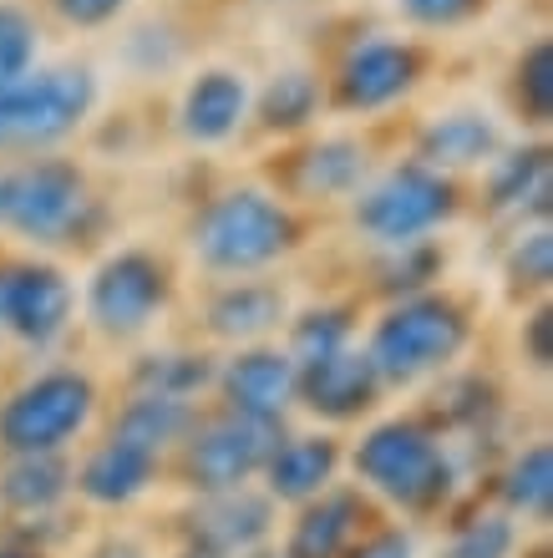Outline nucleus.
<instances>
[{"label":"nucleus","instance_id":"c756f323","mask_svg":"<svg viewBox=\"0 0 553 558\" xmlns=\"http://www.w3.org/2000/svg\"><path fill=\"white\" fill-rule=\"evenodd\" d=\"M513 554V523L508 518H478L452 538L447 558H508Z\"/></svg>","mask_w":553,"mask_h":558},{"label":"nucleus","instance_id":"4c0bfd02","mask_svg":"<svg viewBox=\"0 0 553 558\" xmlns=\"http://www.w3.org/2000/svg\"><path fill=\"white\" fill-rule=\"evenodd\" d=\"M249 558H279V554H249Z\"/></svg>","mask_w":553,"mask_h":558},{"label":"nucleus","instance_id":"2f4dec72","mask_svg":"<svg viewBox=\"0 0 553 558\" xmlns=\"http://www.w3.org/2000/svg\"><path fill=\"white\" fill-rule=\"evenodd\" d=\"M513 275H518V284H549V275H553L549 234H533V239L518 244V254H513Z\"/></svg>","mask_w":553,"mask_h":558},{"label":"nucleus","instance_id":"aec40b11","mask_svg":"<svg viewBox=\"0 0 553 558\" xmlns=\"http://www.w3.org/2000/svg\"><path fill=\"white\" fill-rule=\"evenodd\" d=\"M279 315H285V300H279V290H269V284H233V290H224L219 300H214V310H208L214 330L229 340L264 336V330L279 325Z\"/></svg>","mask_w":553,"mask_h":558},{"label":"nucleus","instance_id":"c85d7f7f","mask_svg":"<svg viewBox=\"0 0 553 558\" xmlns=\"http://www.w3.org/2000/svg\"><path fill=\"white\" fill-rule=\"evenodd\" d=\"M36 57V31L15 5H0V87H11L15 76L31 72Z\"/></svg>","mask_w":553,"mask_h":558},{"label":"nucleus","instance_id":"1a4fd4ad","mask_svg":"<svg viewBox=\"0 0 553 558\" xmlns=\"http://www.w3.org/2000/svg\"><path fill=\"white\" fill-rule=\"evenodd\" d=\"M168 300V279L153 254H117L97 269L92 279V320L103 325L107 336H137Z\"/></svg>","mask_w":553,"mask_h":558},{"label":"nucleus","instance_id":"b1692460","mask_svg":"<svg viewBox=\"0 0 553 558\" xmlns=\"http://www.w3.org/2000/svg\"><path fill=\"white\" fill-rule=\"evenodd\" d=\"M208 381V366L199 355H147L143 366H137V386H143V397H189L199 386Z\"/></svg>","mask_w":553,"mask_h":558},{"label":"nucleus","instance_id":"4468645a","mask_svg":"<svg viewBox=\"0 0 553 558\" xmlns=\"http://www.w3.org/2000/svg\"><path fill=\"white\" fill-rule=\"evenodd\" d=\"M269 498L249 493V487H229V493H214L208 508L199 513V533H204V548L214 554H229V548H254L269 533Z\"/></svg>","mask_w":553,"mask_h":558},{"label":"nucleus","instance_id":"9d476101","mask_svg":"<svg viewBox=\"0 0 553 558\" xmlns=\"http://www.w3.org/2000/svg\"><path fill=\"white\" fill-rule=\"evenodd\" d=\"M72 315V284L46 265H21V269H0V325L11 336L46 345L67 330Z\"/></svg>","mask_w":553,"mask_h":558},{"label":"nucleus","instance_id":"a878e982","mask_svg":"<svg viewBox=\"0 0 553 558\" xmlns=\"http://www.w3.org/2000/svg\"><path fill=\"white\" fill-rule=\"evenodd\" d=\"M356 178H361V147L356 143H321L305 158L300 183H305L310 193H346V189H356Z\"/></svg>","mask_w":553,"mask_h":558},{"label":"nucleus","instance_id":"f03ea898","mask_svg":"<svg viewBox=\"0 0 553 558\" xmlns=\"http://www.w3.org/2000/svg\"><path fill=\"white\" fill-rule=\"evenodd\" d=\"M467 345L462 310L447 300H407L376 325L371 340V366L386 381H417L426 371L447 366Z\"/></svg>","mask_w":553,"mask_h":558},{"label":"nucleus","instance_id":"ddd939ff","mask_svg":"<svg viewBox=\"0 0 553 558\" xmlns=\"http://www.w3.org/2000/svg\"><path fill=\"white\" fill-rule=\"evenodd\" d=\"M417 51L396 41H371L361 46L356 57L346 61V76H340V97L350 107H386L396 102L401 92L417 82Z\"/></svg>","mask_w":553,"mask_h":558},{"label":"nucleus","instance_id":"9b49d317","mask_svg":"<svg viewBox=\"0 0 553 558\" xmlns=\"http://www.w3.org/2000/svg\"><path fill=\"white\" fill-rule=\"evenodd\" d=\"M376 381L381 376H376V366H371V355L335 351L300 371V376H294V391L305 397L310 412L346 422V416H361L365 407L376 401Z\"/></svg>","mask_w":553,"mask_h":558},{"label":"nucleus","instance_id":"5701e85b","mask_svg":"<svg viewBox=\"0 0 553 558\" xmlns=\"http://www.w3.org/2000/svg\"><path fill=\"white\" fill-rule=\"evenodd\" d=\"M503 493H508L513 513L543 523V518H549V502H553V452L549 447H528V452L513 462Z\"/></svg>","mask_w":553,"mask_h":558},{"label":"nucleus","instance_id":"4be33fe9","mask_svg":"<svg viewBox=\"0 0 553 558\" xmlns=\"http://www.w3.org/2000/svg\"><path fill=\"white\" fill-rule=\"evenodd\" d=\"M61 493H67V468H61L51 452L21 457V462L5 472V483H0V498L11 502L15 513H46Z\"/></svg>","mask_w":553,"mask_h":558},{"label":"nucleus","instance_id":"bb28decb","mask_svg":"<svg viewBox=\"0 0 553 558\" xmlns=\"http://www.w3.org/2000/svg\"><path fill=\"white\" fill-rule=\"evenodd\" d=\"M315 76L305 72H285L269 82V92H264V122L269 128H300V122L315 112Z\"/></svg>","mask_w":553,"mask_h":558},{"label":"nucleus","instance_id":"393cba45","mask_svg":"<svg viewBox=\"0 0 553 558\" xmlns=\"http://www.w3.org/2000/svg\"><path fill=\"white\" fill-rule=\"evenodd\" d=\"M346 340H350V320L340 310H315V315H305V320L294 325V345H290L294 371H305V366H315V361H325V355L346 351Z\"/></svg>","mask_w":553,"mask_h":558},{"label":"nucleus","instance_id":"72a5a7b5","mask_svg":"<svg viewBox=\"0 0 553 558\" xmlns=\"http://www.w3.org/2000/svg\"><path fill=\"white\" fill-rule=\"evenodd\" d=\"M122 5H128V0H57V11L67 15V21H76V26H103Z\"/></svg>","mask_w":553,"mask_h":558},{"label":"nucleus","instance_id":"423d86ee","mask_svg":"<svg viewBox=\"0 0 553 558\" xmlns=\"http://www.w3.org/2000/svg\"><path fill=\"white\" fill-rule=\"evenodd\" d=\"M447 214H452V189L432 168H422V162L386 173L361 198V208H356L365 234H376L381 244H401V250L417 244L426 229H437Z\"/></svg>","mask_w":553,"mask_h":558},{"label":"nucleus","instance_id":"f8f14e48","mask_svg":"<svg viewBox=\"0 0 553 558\" xmlns=\"http://www.w3.org/2000/svg\"><path fill=\"white\" fill-rule=\"evenodd\" d=\"M294 361L279 351H249L224 371V391H229L233 416L249 422H279V412L294 397Z\"/></svg>","mask_w":553,"mask_h":558},{"label":"nucleus","instance_id":"a211bd4d","mask_svg":"<svg viewBox=\"0 0 553 558\" xmlns=\"http://www.w3.org/2000/svg\"><path fill=\"white\" fill-rule=\"evenodd\" d=\"M356 518H361V498L356 493H330L315 508H305V518L294 523L290 554L285 558H340L356 533Z\"/></svg>","mask_w":553,"mask_h":558},{"label":"nucleus","instance_id":"f704fd0d","mask_svg":"<svg viewBox=\"0 0 553 558\" xmlns=\"http://www.w3.org/2000/svg\"><path fill=\"white\" fill-rule=\"evenodd\" d=\"M350 558H411V544H407V533H376V538H365Z\"/></svg>","mask_w":553,"mask_h":558},{"label":"nucleus","instance_id":"dca6fc26","mask_svg":"<svg viewBox=\"0 0 553 558\" xmlns=\"http://www.w3.org/2000/svg\"><path fill=\"white\" fill-rule=\"evenodd\" d=\"M264 472H269V493L275 498H285V502L315 498V493H325V483H330V472H335V441L294 437L269 452Z\"/></svg>","mask_w":553,"mask_h":558},{"label":"nucleus","instance_id":"c9c22d12","mask_svg":"<svg viewBox=\"0 0 553 558\" xmlns=\"http://www.w3.org/2000/svg\"><path fill=\"white\" fill-rule=\"evenodd\" d=\"M549 315H533V361L539 366H549Z\"/></svg>","mask_w":553,"mask_h":558},{"label":"nucleus","instance_id":"6e6552de","mask_svg":"<svg viewBox=\"0 0 553 558\" xmlns=\"http://www.w3.org/2000/svg\"><path fill=\"white\" fill-rule=\"evenodd\" d=\"M275 422H249V416H224V422H208L189 447V472L193 487L204 493H229V487H244V477L269 462L275 452Z\"/></svg>","mask_w":553,"mask_h":558},{"label":"nucleus","instance_id":"7ed1b4c3","mask_svg":"<svg viewBox=\"0 0 553 558\" xmlns=\"http://www.w3.org/2000/svg\"><path fill=\"white\" fill-rule=\"evenodd\" d=\"M92 87L87 72H36L15 76L11 87H0V153L5 147H46L67 137L76 122L92 112Z\"/></svg>","mask_w":553,"mask_h":558},{"label":"nucleus","instance_id":"2eb2a0df","mask_svg":"<svg viewBox=\"0 0 553 558\" xmlns=\"http://www.w3.org/2000/svg\"><path fill=\"white\" fill-rule=\"evenodd\" d=\"M244 107H249L244 76L204 72L189 87V97H183V128H189V137H199V143H224V137L239 128Z\"/></svg>","mask_w":553,"mask_h":558},{"label":"nucleus","instance_id":"e433bc0d","mask_svg":"<svg viewBox=\"0 0 553 558\" xmlns=\"http://www.w3.org/2000/svg\"><path fill=\"white\" fill-rule=\"evenodd\" d=\"M183 558H224V554H214V548H193V554H183Z\"/></svg>","mask_w":553,"mask_h":558},{"label":"nucleus","instance_id":"ea45409f","mask_svg":"<svg viewBox=\"0 0 553 558\" xmlns=\"http://www.w3.org/2000/svg\"><path fill=\"white\" fill-rule=\"evenodd\" d=\"M107 558H132V554H107Z\"/></svg>","mask_w":553,"mask_h":558},{"label":"nucleus","instance_id":"7c9ffc66","mask_svg":"<svg viewBox=\"0 0 553 558\" xmlns=\"http://www.w3.org/2000/svg\"><path fill=\"white\" fill-rule=\"evenodd\" d=\"M524 92H528V107L533 118L549 122L553 112V46H533L524 61Z\"/></svg>","mask_w":553,"mask_h":558},{"label":"nucleus","instance_id":"412c9836","mask_svg":"<svg viewBox=\"0 0 553 558\" xmlns=\"http://www.w3.org/2000/svg\"><path fill=\"white\" fill-rule=\"evenodd\" d=\"M189 422H193L189 401H178V397H137L128 412H122V422H117V437L158 457L168 441L189 432Z\"/></svg>","mask_w":553,"mask_h":558},{"label":"nucleus","instance_id":"f257e3e1","mask_svg":"<svg viewBox=\"0 0 553 558\" xmlns=\"http://www.w3.org/2000/svg\"><path fill=\"white\" fill-rule=\"evenodd\" d=\"M294 223L290 214L260 189H233L204 214L199 223V254L204 265L224 275H244V269L269 265L279 250H290Z\"/></svg>","mask_w":553,"mask_h":558},{"label":"nucleus","instance_id":"473e14b6","mask_svg":"<svg viewBox=\"0 0 553 558\" xmlns=\"http://www.w3.org/2000/svg\"><path fill=\"white\" fill-rule=\"evenodd\" d=\"M407 5L411 21H422V26H457L467 21L472 11H482V0H401Z\"/></svg>","mask_w":553,"mask_h":558},{"label":"nucleus","instance_id":"0eeeda50","mask_svg":"<svg viewBox=\"0 0 553 558\" xmlns=\"http://www.w3.org/2000/svg\"><path fill=\"white\" fill-rule=\"evenodd\" d=\"M82 204V178L67 162H31L0 183V219H11L36 244H57L76 223Z\"/></svg>","mask_w":553,"mask_h":558},{"label":"nucleus","instance_id":"6ab92c4d","mask_svg":"<svg viewBox=\"0 0 553 558\" xmlns=\"http://www.w3.org/2000/svg\"><path fill=\"white\" fill-rule=\"evenodd\" d=\"M497 153V128L482 112H452L422 133V158L437 168H472Z\"/></svg>","mask_w":553,"mask_h":558},{"label":"nucleus","instance_id":"cd10ccee","mask_svg":"<svg viewBox=\"0 0 553 558\" xmlns=\"http://www.w3.org/2000/svg\"><path fill=\"white\" fill-rule=\"evenodd\" d=\"M493 198L497 204H524V198H533L539 208H549V162H543V153H518V158H508V168H503L493 183Z\"/></svg>","mask_w":553,"mask_h":558},{"label":"nucleus","instance_id":"58836bf2","mask_svg":"<svg viewBox=\"0 0 553 558\" xmlns=\"http://www.w3.org/2000/svg\"><path fill=\"white\" fill-rule=\"evenodd\" d=\"M0 558H31V554H0Z\"/></svg>","mask_w":553,"mask_h":558},{"label":"nucleus","instance_id":"f3484780","mask_svg":"<svg viewBox=\"0 0 553 558\" xmlns=\"http://www.w3.org/2000/svg\"><path fill=\"white\" fill-rule=\"evenodd\" d=\"M153 462H158L153 452L112 437L107 447H97V452L87 457V468H82V493H87L92 502H128L147 487Z\"/></svg>","mask_w":553,"mask_h":558},{"label":"nucleus","instance_id":"20e7f679","mask_svg":"<svg viewBox=\"0 0 553 558\" xmlns=\"http://www.w3.org/2000/svg\"><path fill=\"white\" fill-rule=\"evenodd\" d=\"M356 472L376 493H386L392 502H407V508H432L447 493V477H452L442 447L411 422L376 426L361 441V452H356Z\"/></svg>","mask_w":553,"mask_h":558},{"label":"nucleus","instance_id":"39448f33","mask_svg":"<svg viewBox=\"0 0 553 558\" xmlns=\"http://www.w3.org/2000/svg\"><path fill=\"white\" fill-rule=\"evenodd\" d=\"M92 416V381L76 371H51L26 391H15L0 412V441L21 457L57 452L67 437H76Z\"/></svg>","mask_w":553,"mask_h":558}]
</instances>
